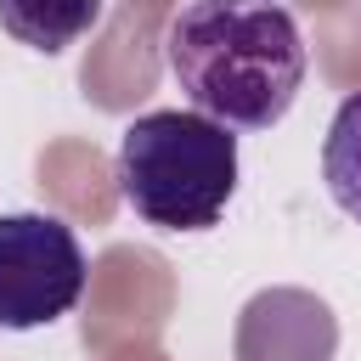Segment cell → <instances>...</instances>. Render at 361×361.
<instances>
[{
  "mask_svg": "<svg viewBox=\"0 0 361 361\" xmlns=\"http://www.w3.org/2000/svg\"><path fill=\"white\" fill-rule=\"evenodd\" d=\"M164 56L192 113L226 130L282 124L305 85V39L282 6H180Z\"/></svg>",
  "mask_w": 361,
  "mask_h": 361,
  "instance_id": "6da1fadb",
  "label": "cell"
},
{
  "mask_svg": "<svg viewBox=\"0 0 361 361\" xmlns=\"http://www.w3.org/2000/svg\"><path fill=\"white\" fill-rule=\"evenodd\" d=\"M118 192L158 231H209L237 192V135L180 107H152L118 135Z\"/></svg>",
  "mask_w": 361,
  "mask_h": 361,
  "instance_id": "7a4b0ae2",
  "label": "cell"
},
{
  "mask_svg": "<svg viewBox=\"0 0 361 361\" xmlns=\"http://www.w3.org/2000/svg\"><path fill=\"white\" fill-rule=\"evenodd\" d=\"M85 293V248L56 214H0V327L62 322Z\"/></svg>",
  "mask_w": 361,
  "mask_h": 361,
  "instance_id": "3957f363",
  "label": "cell"
},
{
  "mask_svg": "<svg viewBox=\"0 0 361 361\" xmlns=\"http://www.w3.org/2000/svg\"><path fill=\"white\" fill-rule=\"evenodd\" d=\"M322 180H327V197L361 220V90H350L327 124V141H322Z\"/></svg>",
  "mask_w": 361,
  "mask_h": 361,
  "instance_id": "277c9868",
  "label": "cell"
}]
</instances>
